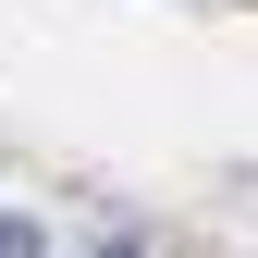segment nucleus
Segmentation results:
<instances>
[{
  "label": "nucleus",
  "instance_id": "obj_1",
  "mask_svg": "<svg viewBox=\"0 0 258 258\" xmlns=\"http://www.w3.org/2000/svg\"><path fill=\"white\" fill-rule=\"evenodd\" d=\"M0 258H37V221H13V209H0Z\"/></svg>",
  "mask_w": 258,
  "mask_h": 258
},
{
  "label": "nucleus",
  "instance_id": "obj_2",
  "mask_svg": "<svg viewBox=\"0 0 258 258\" xmlns=\"http://www.w3.org/2000/svg\"><path fill=\"white\" fill-rule=\"evenodd\" d=\"M111 258H123V246H111Z\"/></svg>",
  "mask_w": 258,
  "mask_h": 258
}]
</instances>
